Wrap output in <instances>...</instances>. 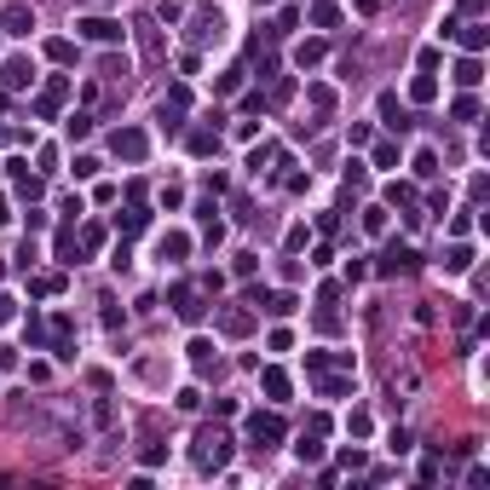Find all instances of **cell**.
Returning a JSON list of instances; mask_svg holds the SVG:
<instances>
[{
    "label": "cell",
    "mask_w": 490,
    "mask_h": 490,
    "mask_svg": "<svg viewBox=\"0 0 490 490\" xmlns=\"http://www.w3.org/2000/svg\"><path fill=\"white\" fill-rule=\"evenodd\" d=\"M266 312H271V317H288V312H294V294H277V300H266Z\"/></svg>",
    "instance_id": "cell-16"
},
{
    "label": "cell",
    "mask_w": 490,
    "mask_h": 490,
    "mask_svg": "<svg viewBox=\"0 0 490 490\" xmlns=\"http://www.w3.org/2000/svg\"><path fill=\"white\" fill-rule=\"evenodd\" d=\"M225 455H231V438L225 433H202L196 438V467H225Z\"/></svg>",
    "instance_id": "cell-1"
},
{
    "label": "cell",
    "mask_w": 490,
    "mask_h": 490,
    "mask_svg": "<svg viewBox=\"0 0 490 490\" xmlns=\"http://www.w3.org/2000/svg\"><path fill=\"white\" fill-rule=\"evenodd\" d=\"M139 52H144V63H156V58H161V41H156V23H150V18L139 23Z\"/></svg>",
    "instance_id": "cell-7"
},
{
    "label": "cell",
    "mask_w": 490,
    "mask_h": 490,
    "mask_svg": "<svg viewBox=\"0 0 490 490\" xmlns=\"http://www.w3.org/2000/svg\"><path fill=\"white\" fill-rule=\"evenodd\" d=\"M381 116H386V127H398V133H404V127H410V116H404V104H398V98H381Z\"/></svg>",
    "instance_id": "cell-9"
},
{
    "label": "cell",
    "mask_w": 490,
    "mask_h": 490,
    "mask_svg": "<svg viewBox=\"0 0 490 490\" xmlns=\"http://www.w3.org/2000/svg\"><path fill=\"white\" fill-rule=\"evenodd\" d=\"M266 392H271L277 404H283V398H288V375H277V369H266Z\"/></svg>",
    "instance_id": "cell-11"
},
{
    "label": "cell",
    "mask_w": 490,
    "mask_h": 490,
    "mask_svg": "<svg viewBox=\"0 0 490 490\" xmlns=\"http://www.w3.org/2000/svg\"><path fill=\"white\" fill-rule=\"evenodd\" d=\"M0 29H6V35H29V29H35V12L29 6H6L0 12Z\"/></svg>",
    "instance_id": "cell-5"
},
{
    "label": "cell",
    "mask_w": 490,
    "mask_h": 490,
    "mask_svg": "<svg viewBox=\"0 0 490 490\" xmlns=\"http://www.w3.org/2000/svg\"><path fill=\"white\" fill-rule=\"evenodd\" d=\"M0 323H12V300H6V294H0Z\"/></svg>",
    "instance_id": "cell-22"
},
{
    "label": "cell",
    "mask_w": 490,
    "mask_h": 490,
    "mask_svg": "<svg viewBox=\"0 0 490 490\" xmlns=\"http://www.w3.org/2000/svg\"><path fill=\"white\" fill-rule=\"evenodd\" d=\"M433 92H438V87H433V75H421V81H415V87H410V98H415V104H427V98H433Z\"/></svg>",
    "instance_id": "cell-17"
},
{
    "label": "cell",
    "mask_w": 490,
    "mask_h": 490,
    "mask_svg": "<svg viewBox=\"0 0 490 490\" xmlns=\"http://www.w3.org/2000/svg\"><path fill=\"white\" fill-rule=\"evenodd\" d=\"M248 438H254V450H271L277 438H283V421H277V415H254L248 421Z\"/></svg>",
    "instance_id": "cell-2"
},
{
    "label": "cell",
    "mask_w": 490,
    "mask_h": 490,
    "mask_svg": "<svg viewBox=\"0 0 490 490\" xmlns=\"http://www.w3.org/2000/svg\"><path fill=\"white\" fill-rule=\"evenodd\" d=\"M450 35H462V46H467V52H479V46H484V29H479V23H455Z\"/></svg>",
    "instance_id": "cell-10"
},
{
    "label": "cell",
    "mask_w": 490,
    "mask_h": 490,
    "mask_svg": "<svg viewBox=\"0 0 490 490\" xmlns=\"http://www.w3.org/2000/svg\"><path fill=\"white\" fill-rule=\"evenodd\" d=\"M185 248H190V237H179V231H173V237H161V259H168V254L179 259V254H185Z\"/></svg>",
    "instance_id": "cell-13"
},
{
    "label": "cell",
    "mask_w": 490,
    "mask_h": 490,
    "mask_svg": "<svg viewBox=\"0 0 490 490\" xmlns=\"http://www.w3.org/2000/svg\"><path fill=\"white\" fill-rule=\"evenodd\" d=\"M0 81H6V87H29V81H35V63H29V58H6Z\"/></svg>",
    "instance_id": "cell-6"
},
{
    "label": "cell",
    "mask_w": 490,
    "mask_h": 490,
    "mask_svg": "<svg viewBox=\"0 0 490 490\" xmlns=\"http://www.w3.org/2000/svg\"><path fill=\"white\" fill-rule=\"evenodd\" d=\"M444 266H450V271H467V266H473V248H450Z\"/></svg>",
    "instance_id": "cell-18"
},
{
    "label": "cell",
    "mask_w": 490,
    "mask_h": 490,
    "mask_svg": "<svg viewBox=\"0 0 490 490\" xmlns=\"http://www.w3.org/2000/svg\"><path fill=\"white\" fill-rule=\"evenodd\" d=\"M248 329V312H225V335H242Z\"/></svg>",
    "instance_id": "cell-19"
},
{
    "label": "cell",
    "mask_w": 490,
    "mask_h": 490,
    "mask_svg": "<svg viewBox=\"0 0 490 490\" xmlns=\"http://www.w3.org/2000/svg\"><path fill=\"white\" fill-rule=\"evenodd\" d=\"M455 81H462V87H479V58H462V70H455Z\"/></svg>",
    "instance_id": "cell-12"
},
{
    "label": "cell",
    "mask_w": 490,
    "mask_h": 490,
    "mask_svg": "<svg viewBox=\"0 0 490 490\" xmlns=\"http://www.w3.org/2000/svg\"><path fill=\"white\" fill-rule=\"evenodd\" d=\"M168 300H173V312L185 317V323H196V317H202V300H196V288H185V283H173V294H168Z\"/></svg>",
    "instance_id": "cell-4"
},
{
    "label": "cell",
    "mask_w": 490,
    "mask_h": 490,
    "mask_svg": "<svg viewBox=\"0 0 490 490\" xmlns=\"http://www.w3.org/2000/svg\"><path fill=\"white\" fill-rule=\"evenodd\" d=\"M92 133V116H70V139H87Z\"/></svg>",
    "instance_id": "cell-21"
},
{
    "label": "cell",
    "mask_w": 490,
    "mask_h": 490,
    "mask_svg": "<svg viewBox=\"0 0 490 490\" xmlns=\"http://www.w3.org/2000/svg\"><path fill=\"white\" fill-rule=\"evenodd\" d=\"M116 156L139 161V156H144V133H133V127H127V133H116Z\"/></svg>",
    "instance_id": "cell-8"
},
{
    "label": "cell",
    "mask_w": 490,
    "mask_h": 490,
    "mask_svg": "<svg viewBox=\"0 0 490 490\" xmlns=\"http://www.w3.org/2000/svg\"><path fill=\"white\" fill-rule=\"evenodd\" d=\"M312 23H317V29H335L340 12H335V6H312Z\"/></svg>",
    "instance_id": "cell-14"
},
{
    "label": "cell",
    "mask_w": 490,
    "mask_h": 490,
    "mask_svg": "<svg viewBox=\"0 0 490 490\" xmlns=\"http://www.w3.org/2000/svg\"><path fill=\"white\" fill-rule=\"evenodd\" d=\"M75 29H81V35H87V41H98V46H104V41H116V35H121V23H116V18H81Z\"/></svg>",
    "instance_id": "cell-3"
},
{
    "label": "cell",
    "mask_w": 490,
    "mask_h": 490,
    "mask_svg": "<svg viewBox=\"0 0 490 490\" xmlns=\"http://www.w3.org/2000/svg\"><path fill=\"white\" fill-rule=\"evenodd\" d=\"M415 173H421V179H433V173H438V161H433V150H421V156H415Z\"/></svg>",
    "instance_id": "cell-20"
},
{
    "label": "cell",
    "mask_w": 490,
    "mask_h": 490,
    "mask_svg": "<svg viewBox=\"0 0 490 490\" xmlns=\"http://www.w3.org/2000/svg\"><path fill=\"white\" fill-rule=\"evenodd\" d=\"M121 231H127V237L144 231V208H127V214H121Z\"/></svg>",
    "instance_id": "cell-15"
}]
</instances>
